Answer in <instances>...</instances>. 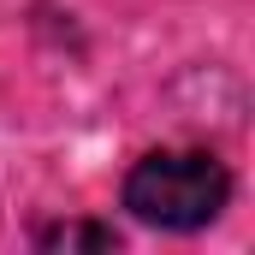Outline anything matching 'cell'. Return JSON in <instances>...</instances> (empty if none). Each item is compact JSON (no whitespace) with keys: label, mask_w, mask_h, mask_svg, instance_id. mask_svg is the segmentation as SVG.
Segmentation results:
<instances>
[{"label":"cell","mask_w":255,"mask_h":255,"mask_svg":"<svg viewBox=\"0 0 255 255\" xmlns=\"http://www.w3.org/2000/svg\"><path fill=\"white\" fill-rule=\"evenodd\" d=\"M232 202V172L208 148H154L125 172V208L154 232H202Z\"/></svg>","instance_id":"obj_1"},{"label":"cell","mask_w":255,"mask_h":255,"mask_svg":"<svg viewBox=\"0 0 255 255\" xmlns=\"http://www.w3.org/2000/svg\"><path fill=\"white\" fill-rule=\"evenodd\" d=\"M36 244L42 250H113L119 232L113 226H95V220H65V226H48Z\"/></svg>","instance_id":"obj_2"}]
</instances>
